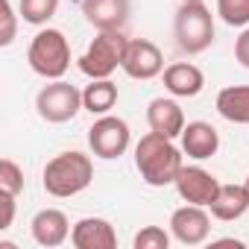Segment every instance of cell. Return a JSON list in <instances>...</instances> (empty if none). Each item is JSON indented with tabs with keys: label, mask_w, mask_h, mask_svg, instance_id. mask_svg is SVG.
<instances>
[{
	"label": "cell",
	"mask_w": 249,
	"mask_h": 249,
	"mask_svg": "<svg viewBox=\"0 0 249 249\" xmlns=\"http://www.w3.org/2000/svg\"><path fill=\"white\" fill-rule=\"evenodd\" d=\"M135 167L150 188H164V185L176 182V176L185 164H182V153L173 144V138L150 129L135 144Z\"/></svg>",
	"instance_id": "obj_1"
},
{
	"label": "cell",
	"mask_w": 249,
	"mask_h": 249,
	"mask_svg": "<svg viewBox=\"0 0 249 249\" xmlns=\"http://www.w3.org/2000/svg\"><path fill=\"white\" fill-rule=\"evenodd\" d=\"M91 179H94V164L79 150L59 153L56 159H50L47 167H44V176H41L44 191L50 196H59V199L82 194L91 185Z\"/></svg>",
	"instance_id": "obj_2"
},
{
	"label": "cell",
	"mask_w": 249,
	"mask_h": 249,
	"mask_svg": "<svg viewBox=\"0 0 249 249\" xmlns=\"http://www.w3.org/2000/svg\"><path fill=\"white\" fill-rule=\"evenodd\" d=\"M126 44H129V38L120 30H100L97 38L88 44V50L79 56V71L88 79H108L123 65Z\"/></svg>",
	"instance_id": "obj_3"
},
{
	"label": "cell",
	"mask_w": 249,
	"mask_h": 249,
	"mask_svg": "<svg viewBox=\"0 0 249 249\" xmlns=\"http://www.w3.org/2000/svg\"><path fill=\"white\" fill-rule=\"evenodd\" d=\"M27 62L30 68L44 76V79H62L71 68V47L62 30H41L27 50Z\"/></svg>",
	"instance_id": "obj_4"
},
{
	"label": "cell",
	"mask_w": 249,
	"mask_h": 249,
	"mask_svg": "<svg viewBox=\"0 0 249 249\" xmlns=\"http://www.w3.org/2000/svg\"><path fill=\"white\" fill-rule=\"evenodd\" d=\"M176 44L182 53L196 56L214 41V15L205 3H182L176 12Z\"/></svg>",
	"instance_id": "obj_5"
},
{
	"label": "cell",
	"mask_w": 249,
	"mask_h": 249,
	"mask_svg": "<svg viewBox=\"0 0 249 249\" xmlns=\"http://www.w3.org/2000/svg\"><path fill=\"white\" fill-rule=\"evenodd\" d=\"M36 108L47 123H68L82 108V91L65 79H53L36 97Z\"/></svg>",
	"instance_id": "obj_6"
},
{
	"label": "cell",
	"mask_w": 249,
	"mask_h": 249,
	"mask_svg": "<svg viewBox=\"0 0 249 249\" xmlns=\"http://www.w3.org/2000/svg\"><path fill=\"white\" fill-rule=\"evenodd\" d=\"M132 132H129V123L123 117L114 114H100V120H94V126L88 129V144L91 153L100 159H120L123 153L129 150Z\"/></svg>",
	"instance_id": "obj_7"
},
{
	"label": "cell",
	"mask_w": 249,
	"mask_h": 249,
	"mask_svg": "<svg viewBox=\"0 0 249 249\" xmlns=\"http://www.w3.org/2000/svg\"><path fill=\"white\" fill-rule=\"evenodd\" d=\"M120 68L132 79H153L164 71V56L159 44H153L150 38H129Z\"/></svg>",
	"instance_id": "obj_8"
},
{
	"label": "cell",
	"mask_w": 249,
	"mask_h": 249,
	"mask_svg": "<svg viewBox=\"0 0 249 249\" xmlns=\"http://www.w3.org/2000/svg\"><path fill=\"white\" fill-rule=\"evenodd\" d=\"M170 231L179 243L185 246H199L208 240V231H211V217L205 214V205H182L173 211L170 217Z\"/></svg>",
	"instance_id": "obj_9"
},
{
	"label": "cell",
	"mask_w": 249,
	"mask_h": 249,
	"mask_svg": "<svg viewBox=\"0 0 249 249\" xmlns=\"http://www.w3.org/2000/svg\"><path fill=\"white\" fill-rule=\"evenodd\" d=\"M173 185H176V191H179V196H182L185 202H191V205H205V208L214 202V196H217V191H220V182H217L208 170H202V167H182Z\"/></svg>",
	"instance_id": "obj_10"
},
{
	"label": "cell",
	"mask_w": 249,
	"mask_h": 249,
	"mask_svg": "<svg viewBox=\"0 0 249 249\" xmlns=\"http://www.w3.org/2000/svg\"><path fill=\"white\" fill-rule=\"evenodd\" d=\"M71 243L76 249H114L117 234L114 226L103 217H85L71 229Z\"/></svg>",
	"instance_id": "obj_11"
},
{
	"label": "cell",
	"mask_w": 249,
	"mask_h": 249,
	"mask_svg": "<svg viewBox=\"0 0 249 249\" xmlns=\"http://www.w3.org/2000/svg\"><path fill=\"white\" fill-rule=\"evenodd\" d=\"M82 15L97 30H123L129 18V0H82Z\"/></svg>",
	"instance_id": "obj_12"
},
{
	"label": "cell",
	"mask_w": 249,
	"mask_h": 249,
	"mask_svg": "<svg viewBox=\"0 0 249 249\" xmlns=\"http://www.w3.org/2000/svg\"><path fill=\"white\" fill-rule=\"evenodd\" d=\"M147 123L150 129L159 132V135H167V138H179L182 129H185V111L176 100H167V97H156L150 106H147Z\"/></svg>",
	"instance_id": "obj_13"
},
{
	"label": "cell",
	"mask_w": 249,
	"mask_h": 249,
	"mask_svg": "<svg viewBox=\"0 0 249 249\" xmlns=\"http://www.w3.org/2000/svg\"><path fill=\"white\" fill-rule=\"evenodd\" d=\"M182 153L202 161V159H211L217 150H220V135L217 129L211 126V123L205 120H194V123H185V129H182Z\"/></svg>",
	"instance_id": "obj_14"
},
{
	"label": "cell",
	"mask_w": 249,
	"mask_h": 249,
	"mask_svg": "<svg viewBox=\"0 0 249 249\" xmlns=\"http://www.w3.org/2000/svg\"><path fill=\"white\" fill-rule=\"evenodd\" d=\"M33 237L38 246H62L68 237H71V223H68V214L59 211V208H44L33 217Z\"/></svg>",
	"instance_id": "obj_15"
},
{
	"label": "cell",
	"mask_w": 249,
	"mask_h": 249,
	"mask_svg": "<svg viewBox=\"0 0 249 249\" xmlns=\"http://www.w3.org/2000/svg\"><path fill=\"white\" fill-rule=\"evenodd\" d=\"M164 88L173 97H196L205 88V76L191 62H173L170 68H164Z\"/></svg>",
	"instance_id": "obj_16"
},
{
	"label": "cell",
	"mask_w": 249,
	"mask_h": 249,
	"mask_svg": "<svg viewBox=\"0 0 249 249\" xmlns=\"http://www.w3.org/2000/svg\"><path fill=\"white\" fill-rule=\"evenodd\" d=\"M208 208H211V214H214L217 220L231 223V220H237V217L246 214V208H249V194H246L243 185H220V191H217V196H214V202H211Z\"/></svg>",
	"instance_id": "obj_17"
},
{
	"label": "cell",
	"mask_w": 249,
	"mask_h": 249,
	"mask_svg": "<svg viewBox=\"0 0 249 249\" xmlns=\"http://www.w3.org/2000/svg\"><path fill=\"white\" fill-rule=\"evenodd\" d=\"M217 111L229 123H246L249 126V85H229L217 94Z\"/></svg>",
	"instance_id": "obj_18"
},
{
	"label": "cell",
	"mask_w": 249,
	"mask_h": 249,
	"mask_svg": "<svg viewBox=\"0 0 249 249\" xmlns=\"http://www.w3.org/2000/svg\"><path fill=\"white\" fill-rule=\"evenodd\" d=\"M117 103V85L111 79H91L82 91V108L91 114H108Z\"/></svg>",
	"instance_id": "obj_19"
},
{
	"label": "cell",
	"mask_w": 249,
	"mask_h": 249,
	"mask_svg": "<svg viewBox=\"0 0 249 249\" xmlns=\"http://www.w3.org/2000/svg\"><path fill=\"white\" fill-rule=\"evenodd\" d=\"M18 9H21V18H24L27 24L41 27V24H47V21L56 15L59 0H21Z\"/></svg>",
	"instance_id": "obj_20"
},
{
	"label": "cell",
	"mask_w": 249,
	"mask_h": 249,
	"mask_svg": "<svg viewBox=\"0 0 249 249\" xmlns=\"http://www.w3.org/2000/svg\"><path fill=\"white\" fill-rule=\"evenodd\" d=\"M217 15L229 27H246L249 24V0H217Z\"/></svg>",
	"instance_id": "obj_21"
},
{
	"label": "cell",
	"mask_w": 249,
	"mask_h": 249,
	"mask_svg": "<svg viewBox=\"0 0 249 249\" xmlns=\"http://www.w3.org/2000/svg\"><path fill=\"white\" fill-rule=\"evenodd\" d=\"M135 249H167L170 246V234L161 229V226H144L135 240H132Z\"/></svg>",
	"instance_id": "obj_22"
},
{
	"label": "cell",
	"mask_w": 249,
	"mask_h": 249,
	"mask_svg": "<svg viewBox=\"0 0 249 249\" xmlns=\"http://www.w3.org/2000/svg\"><path fill=\"white\" fill-rule=\"evenodd\" d=\"M0 188L9 191V194H21L24 191V170L12 161V159H3L0 161Z\"/></svg>",
	"instance_id": "obj_23"
},
{
	"label": "cell",
	"mask_w": 249,
	"mask_h": 249,
	"mask_svg": "<svg viewBox=\"0 0 249 249\" xmlns=\"http://www.w3.org/2000/svg\"><path fill=\"white\" fill-rule=\"evenodd\" d=\"M0 12H3V33H0V44L9 47L15 41V12L9 0H0Z\"/></svg>",
	"instance_id": "obj_24"
},
{
	"label": "cell",
	"mask_w": 249,
	"mask_h": 249,
	"mask_svg": "<svg viewBox=\"0 0 249 249\" xmlns=\"http://www.w3.org/2000/svg\"><path fill=\"white\" fill-rule=\"evenodd\" d=\"M0 211H3L0 214V231H6L15 220V194H9L3 188H0Z\"/></svg>",
	"instance_id": "obj_25"
},
{
	"label": "cell",
	"mask_w": 249,
	"mask_h": 249,
	"mask_svg": "<svg viewBox=\"0 0 249 249\" xmlns=\"http://www.w3.org/2000/svg\"><path fill=\"white\" fill-rule=\"evenodd\" d=\"M234 59L249 71V27L237 36V41H234Z\"/></svg>",
	"instance_id": "obj_26"
},
{
	"label": "cell",
	"mask_w": 249,
	"mask_h": 249,
	"mask_svg": "<svg viewBox=\"0 0 249 249\" xmlns=\"http://www.w3.org/2000/svg\"><path fill=\"white\" fill-rule=\"evenodd\" d=\"M182 3H202V0H182Z\"/></svg>",
	"instance_id": "obj_27"
},
{
	"label": "cell",
	"mask_w": 249,
	"mask_h": 249,
	"mask_svg": "<svg viewBox=\"0 0 249 249\" xmlns=\"http://www.w3.org/2000/svg\"><path fill=\"white\" fill-rule=\"evenodd\" d=\"M243 188H246V194H249V176H246V182H243Z\"/></svg>",
	"instance_id": "obj_28"
}]
</instances>
